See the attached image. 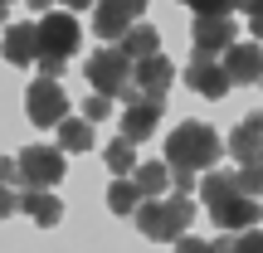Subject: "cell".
<instances>
[{
  "label": "cell",
  "mask_w": 263,
  "mask_h": 253,
  "mask_svg": "<svg viewBox=\"0 0 263 253\" xmlns=\"http://www.w3.org/2000/svg\"><path fill=\"white\" fill-rule=\"evenodd\" d=\"M195 195H205V209H210L219 234H244V229H254L263 219L258 195L239 190V170H205V185Z\"/></svg>",
  "instance_id": "obj_1"
},
{
  "label": "cell",
  "mask_w": 263,
  "mask_h": 253,
  "mask_svg": "<svg viewBox=\"0 0 263 253\" xmlns=\"http://www.w3.org/2000/svg\"><path fill=\"white\" fill-rule=\"evenodd\" d=\"M219 156H224V141L205 122H180L166 137V166L171 170H195V176H205V170H215Z\"/></svg>",
  "instance_id": "obj_2"
},
{
  "label": "cell",
  "mask_w": 263,
  "mask_h": 253,
  "mask_svg": "<svg viewBox=\"0 0 263 253\" xmlns=\"http://www.w3.org/2000/svg\"><path fill=\"white\" fill-rule=\"evenodd\" d=\"M137 229L151 239V244H171V239H185L190 219H195V200L190 195H161V200H141Z\"/></svg>",
  "instance_id": "obj_3"
},
{
  "label": "cell",
  "mask_w": 263,
  "mask_h": 253,
  "mask_svg": "<svg viewBox=\"0 0 263 253\" xmlns=\"http://www.w3.org/2000/svg\"><path fill=\"white\" fill-rule=\"evenodd\" d=\"M137 64L122 54L117 44H107V49H93L88 54V88L93 93H107V98H122V103H137Z\"/></svg>",
  "instance_id": "obj_4"
},
{
  "label": "cell",
  "mask_w": 263,
  "mask_h": 253,
  "mask_svg": "<svg viewBox=\"0 0 263 253\" xmlns=\"http://www.w3.org/2000/svg\"><path fill=\"white\" fill-rule=\"evenodd\" d=\"M15 161H20V190H54L68 170L64 146H25Z\"/></svg>",
  "instance_id": "obj_5"
},
{
  "label": "cell",
  "mask_w": 263,
  "mask_h": 253,
  "mask_svg": "<svg viewBox=\"0 0 263 253\" xmlns=\"http://www.w3.org/2000/svg\"><path fill=\"white\" fill-rule=\"evenodd\" d=\"M78 44H83V29L73 10H49L39 20V59H73Z\"/></svg>",
  "instance_id": "obj_6"
},
{
  "label": "cell",
  "mask_w": 263,
  "mask_h": 253,
  "mask_svg": "<svg viewBox=\"0 0 263 253\" xmlns=\"http://www.w3.org/2000/svg\"><path fill=\"white\" fill-rule=\"evenodd\" d=\"M25 112L34 127H59L68 117V93L59 88V78H34L25 93Z\"/></svg>",
  "instance_id": "obj_7"
},
{
  "label": "cell",
  "mask_w": 263,
  "mask_h": 253,
  "mask_svg": "<svg viewBox=\"0 0 263 253\" xmlns=\"http://www.w3.org/2000/svg\"><path fill=\"white\" fill-rule=\"evenodd\" d=\"M146 15V0H98L93 5V39H122Z\"/></svg>",
  "instance_id": "obj_8"
},
{
  "label": "cell",
  "mask_w": 263,
  "mask_h": 253,
  "mask_svg": "<svg viewBox=\"0 0 263 253\" xmlns=\"http://www.w3.org/2000/svg\"><path fill=\"white\" fill-rule=\"evenodd\" d=\"M185 88L195 98H205V103H219V98L229 93V73H224V64H215V59H205V54H195L185 64Z\"/></svg>",
  "instance_id": "obj_9"
},
{
  "label": "cell",
  "mask_w": 263,
  "mask_h": 253,
  "mask_svg": "<svg viewBox=\"0 0 263 253\" xmlns=\"http://www.w3.org/2000/svg\"><path fill=\"white\" fill-rule=\"evenodd\" d=\"M234 39L239 34H234V20L229 15H195V25H190V44H195V54H205V59L224 54Z\"/></svg>",
  "instance_id": "obj_10"
},
{
  "label": "cell",
  "mask_w": 263,
  "mask_h": 253,
  "mask_svg": "<svg viewBox=\"0 0 263 253\" xmlns=\"http://www.w3.org/2000/svg\"><path fill=\"white\" fill-rule=\"evenodd\" d=\"M224 73L229 83H263V44L258 39H234L224 49Z\"/></svg>",
  "instance_id": "obj_11"
},
{
  "label": "cell",
  "mask_w": 263,
  "mask_h": 253,
  "mask_svg": "<svg viewBox=\"0 0 263 253\" xmlns=\"http://www.w3.org/2000/svg\"><path fill=\"white\" fill-rule=\"evenodd\" d=\"M132 78H137V93H141V98H151V103H166L176 68H171L166 54H151V59H137V73H132Z\"/></svg>",
  "instance_id": "obj_12"
},
{
  "label": "cell",
  "mask_w": 263,
  "mask_h": 253,
  "mask_svg": "<svg viewBox=\"0 0 263 253\" xmlns=\"http://www.w3.org/2000/svg\"><path fill=\"white\" fill-rule=\"evenodd\" d=\"M161 107L166 103H151V98H137V103H127L122 107V137L127 141H146V137H156V127H161Z\"/></svg>",
  "instance_id": "obj_13"
},
{
  "label": "cell",
  "mask_w": 263,
  "mask_h": 253,
  "mask_svg": "<svg viewBox=\"0 0 263 253\" xmlns=\"http://www.w3.org/2000/svg\"><path fill=\"white\" fill-rule=\"evenodd\" d=\"M0 54H5V64H15V68L39 64V25H10L5 39H0Z\"/></svg>",
  "instance_id": "obj_14"
},
{
  "label": "cell",
  "mask_w": 263,
  "mask_h": 253,
  "mask_svg": "<svg viewBox=\"0 0 263 253\" xmlns=\"http://www.w3.org/2000/svg\"><path fill=\"white\" fill-rule=\"evenodd\" d=\"M258 151H263V112H249L244 122L229 131V156L239 166H249V161H258Z\"/></svg>",
  "instance_id": "obj_15"
},
{
  "label": "cell",
  "mask_w": 263,
  "mask_h": 253,
  "mask_svg": "<svg viewBox=\"0 0 263 253\" xmlns=\"http://www.w3.org/2000/svg\"><path fill=\"white\" fill-rule=\"evenodd\" d=\"M20 215H29L39 229H54L64 219V200L54 190H20Z\"/></svg>",
  "instance_id": "obj_16"
},
{
  "label": "cell",
  "mask_w": 263,
  "mask_h": 253,
  "mask_svg": "<svg viewBox=\"0 0 263 253\" xmlns=\"http://www.w3.org/2000/svg\"><path fill=\"white\" fill-rule=\"evenodd\" d=\"M132 180L141 185V195H146V200H161V195H171V190H176V170H171L166 161H141Z\"/></svg>",
  "instance_id": "obj_17"
},
{
  "label": "cell",
  "mask_w": 263,
  "mask_h": 253,
  "mask_svg": "<svg viewBox=\"0 0 263 253\" xmlns=\"http://www.w3.org/2000/svg\"><path fill=\"white\" fill-rule=\"evenodd\" d=\"M117 49H122V54L132 59V64H137V59H151V54H161V34L151 25H132L122 39H117Z\"/></svg>",
  "instance_id": "obj_18"
},
{
  "label": "cell",
  "mask_w": 263,
  "mask_h": 253,
  "mask_svg": "<svg viewBox=\"0 0 263 253\" xmlns=\"http://www.w3.org/2000/svg\"><path fill=\"white\" fill-rule=\"evenodd\" d=\"M141 200H146V195H141V185L132 176H117L112 185H107V209H112V215H137Z\"/></svg>",
  "instance_id": "obj_19"
},
{
  "label": "cell",
  "mask_w": 263,
  "mask_h": 253,
  "mask_svg": "<svg viewBox=\"0 0 263 253\" xmlns=\"http://www.w3.org/2000/svg\"><path fill=\"white\" fill-rule=\"evenodd\" d=\"M54 131H59V146L64 151H88L93 146V122L88 117H64Z\"/></svg>",
  "instance_id": "obj_20"
},
{
  "label": "cell",
  "mask_w": 263,
  "mask_h": 253,
  "mask_svg": "<svg viewBox=\"0 0 263 253\" xmlns=\"http://www.w3.org/2000/svg\"><path fill=\"white\" fill-rule=\"evenodd\" d=\"M107 166H112V176H137V166H141V161H137V141H127V137H117L112 141V146H107Z\"/></svg>",
  "instance_id": "obj_21"
},
{
  "label": "cell",
  "mask_w": 263,
  "mask_h": 253,
  "mask_svg": "<svg viewBox=\"0 0 263 253\" xmlns=\"http://www.w3.org/2000/svg\"><path fill=\"white\" fill-rule=\"evenodd\" d=\"M234 248V234H219V239H176V253H229Z\"/></svg>",
  "instance_id": "obj_22"
},
{
  "label": "cell",
  "mask_w": 263,
  "mask_h": 253,
  "mask_svg": "<svg viewBox=\"0 0 263 253\" xmlns=\"http://www.w3.org/2000/svg\"><path fill=\"white\" fill-rule=\"evenodd\" d=\"M239 190H244V195H263V166L258 161L239 166Z\"/></svg>",
  "instance_id": "obj_23"
},
{
  "label": "cell",
  "mask_w": 263,
  "mask_h": 253,
  "mask_svg": "<svg viewBox=\"0 0 263 253\" xmlns=\"http://www.w3.org/2000/svg\"><path fill=\"white\" fill-rule=\"evenodd\" d=\"M112 103H117V98H107V93L83 98V117H88V122H98V117H112Z\"/></svg>",
  "instance_id": "obj_24"
},
{
  "label": "cell",
  "mask_w": 263,
  "mask_h": 253,
  "mask_svg": "<svg viewBox=\"0 0 263 253\" xmlns=\"http://www.w3.org/2000/svg\"><path fill=\"white\" fill-rule=\"evenodd\" d=\"M180 5H190L195 15H229L234 0H180Z\"/></svg>",
  "instance_id": "obj_25"
},
{
  "label": "cell",
  "mask_w": 263,
  "mask_h": 253,
  "mask_svg": "<svg viewBox=\"0 0 263 253\" xmlns=\"http://www.w3.org/2000/svg\"><path fill=\"white\" fill-rule=\"evenodd\" d=\"M229 253H263V234H254V229L234 234V248H229Z\"/></svg>",
  "instance_id": "obj_26"
},
{
  "label": "cell",
  "mask_w": 263,
  "mask_h": 253,
  "mask_svg": "<svg viewBox=\"0 0 263 253\" xmlns=\"http://www.w3.org/2000/svg\"><path fill=\"white\" fill-rule=\"evenodd\" d=\"M10 215H20V190L0 185V219H10Z\"/></svg>",
  "instance_id": "obj_27"
},
{
  "label": "cell",
  "mask_w": 263,
  "mask_h": 253,
  "mask_svg": "<svg viewBox=\"0 0 263 253\" xmlns=\"http://www.w3.org/2000/svg\"><path fill=\"white\" fill-rule=\"evenodd\" d=\"M0 185H20V161L0 156Z\"/></svg>",
  "instance_id": "obj_28"
},
{
  "label": "cell",
  "mask_w": 263,
  "mask_h": 253,
  "mask_svg": "<svg viewBox=\"0 0 263 253\" xmlns=\"http://www.w3.org/2000/svg\"><path fill=\"white\" fill-rule=\"evenodd\" d=\"M64 64H68V59H39V78H59V73H64Z\"/></svg>",
  "instance_id": "obj_29"
},
{
  "label": "cell",
  "mask_w": 263,
  "mask_h": 253,
  "mask_svg": "<svg viewBox=\"0 0 263 253\" xmlns=\"http://www.w3.org/2000/svg\"><path fill=\"white\" fill-rule=\"evenodd\" d=\"M195 170H176V195H195Z\"/></svg>",
  "instance_id": "obj_30"
},
{
  "label": "cell",
  "mask_w": 263,
  "mask_h": 253,
  "mask_svg": "<svg viewBox=\"0 0 263 253\" xmlns=\"http://www.w3.org/2000/svg\"><path fill=\"white\" fill-rule=\"evenodd\" d=\"M249 34H254L258 44H263V10H258V15H249Z\"/></svg>",
  "instance_id": "obj_31"
},
{
  "label": "cell",
  "mask_w": 263,
  "mask_h": 253,
  "mask_svg": "<svg viewBox=\"0 0 263 253\" xmlns=\"http://www.w3.org/2000/svg\"><path fill=\"white\" fill-rule=\"evenodd\" d=\"M234 10H244V15H258V10H263V0H234Z\"/></svg>",
  "instance_id": "obj_32"
},
{
  "label": "cell",
  "mask_w": 263,
  "mask_h": 253,
  "mask_svg": "<svg viewBox=\"0 0 263 253\" xmlns=\"http://www.w3.org/2000/svg\"><path fill=\"white\" fill-rule=\"evenodd\" d=\"M88 5H98V0H64V10H73V15H78V10H88Z\"/></svg>",
  "instance_id": "obj_33"
},
{
  "label": "cell",
  "mask_w": 263,
  "mask_h": 253,
  "mask_svg": "<svg viewBox=\"0 0 263 253\" xmlns=\"http://www.w3.org/2000/svg\"><path fill=\"white\" fill-rule=\"evenodd\" d=\"M29 10H39V15H49V0H25Z\"/></svg>",
  "instance_id": "obj_34"
},
{
  "label": "cell",
  "mask_w": 263,
  "mask_h": 253,
  "mask_svg": "<svg viewBox=\"0 0 263 253\" xmlns=\"http://www.w3.org/2000/svg\"><path fill=\"white\" fill-rule=\"evenodd\" d=\"M5 15H10V0H0V20H5Z\"/></svg>",
  "instance_id": "obj_35"
},
{
  "label": "cell",
  "mask_w": 263,
  "mask_h": 253,
  "mask_svg": "<svg viewBox=\"0 0 263 253\" xmlns=\"http://www.w3.org/2000/svg\"><path fill=\"white\" fill-rule=\"evenodd\" d=\"M258 166H263V151H258Z\"/></svg>",
  "instance_id": "obj_36"
}]
</instances>
